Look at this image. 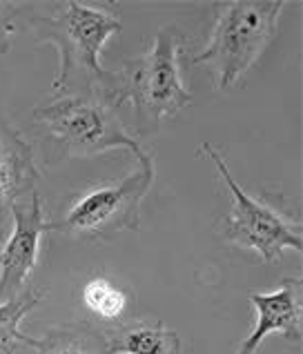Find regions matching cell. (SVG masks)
I'll use <instances>...</instances> for the list:
<instances>
[{"label":"cell","instance_id":"cell-1","mask_svg":"<svg viewBox=\"0 0 303 354\" xmlns=\"http://www.w3.org/2000/svg\"><path fill=\"white\" fill-rule=\"evenodd\" d=\"M29 29L36 40L58 49L54 96H98L114 107L125 103L123 72L100 65L105 43L123 29L114 12L69 0L58 14L32 16Z\"/></svg>","mask_w":303,"mask_h":354},{"label":"cell","instance_id":"cell-2","mask_svg":"<svg viewBox=\"0 0 303 354\" xmlns=\"http://www.w3.org/2000/svg\"><path fill=\"white\" fill-rule=\"evenodd\" d=\"M281 0H235L217 5V23L205 49L192 58V65L208 67L219 89H230L246 76L275 40Z\"/></svg>","mask_w":303,"mask_h":354},{"label":"cell","instance_id":"cell-3","mask_svg":"<svg viewBox=\"0 0 303 354\" xmlns=\"http://www.w3.org/2000/svg\"><path fill=\"white\" fill-rule=\"evenodd\" d=\"M185 38L176 27H160L147 52L127 63L125 100L134 103L138 134L156 131L160 120L176 116L192 103V94L181 78V49Z\"/></svg>","mask_w":303,"mask_h":354},{"label":"cell","instance_id":"cell-4","mask_svg":"<svg viewBox=\"0 0 303 354\" xmlns=\"http://www.w3.org/2000/svg\"><path fill=\"white\" fill-rule=\"evenodd\" d=\"M67 156H96L109 149H129L140 160L147 151L125 129L116 107L98 96H54L34 109Z\"/></svg>","mask_w":303,"mask_h":354},{"label":"cell","instance_id":"cell-5","mask_svg":"<svg viewBox=\"0 0 303 354\" xmlns=\"http://www.w3.org/2000/svg\"><path fill=\"white\" fill-rule=\"evenodd\" d=\"M154 185V158L145 154L138 169L112 185L89 189L58 221L47 223V232L69 236L107 239L116 232L138 230L140 205Z\"/></svg>","mask_w":303,"mask_h":354},{"label":"cell","instance_id":"cell-6","mask_svg":"<svg viewBox=\"0 0 303 354\" xmlns=\"http://www.w3.org/2000/svg\"><path fill=\"white\" fill-rule=\"evenodd\" d=\"M201 151L214 163L221 180L226 183L232 196V209L221 221L223 236L239 248L257 252L266 263L279 261L286 250H297L301 254V225L292 223L290 218L279 214L275 207L266 205L264 201L252 198L232 176L226 158L210 143L201 145Z\"/></svg>","mask_w":303,"mask_h":354},{"label":"cell","instance_id":"cell-7","mask_svg":"<svg viewBox=\"0 0 303 354\" xmlns=\"http://www.w3.org/2000/svg\"><path fill=\"white\" fill-rule=\"evenodd\" d=\"M14 230L0 252V299H12L25 290L38 263L40 239L47 232L40 194L18 201L12 209Z\"/></svg>","mask_w":303,"mask_h":354},{"label":"cell","instance_id":"cell-8","mask_svg":"<svg viewBox=\"0 0 303 354\" xmlns=\"http://www.w3.org/2000/svg\"><path fill=\"white\" fill-rule=\"evenodd\" d=\"M40 178L34 149L0 107V239L5 236L12 209L18 201L32 196Z\"/></svg>","mask_w":303,"mask_h":354},{"label":"cell","instance_id":"cell-9","mask_svg":"<svg viewBox=\"0 0 303 354\" xmlns=\"http://www.w3.org/2000/svg\"><path fill=\"white\" fill-rule=\"evenodd\" d=\"M250 303L257 312L255 330L241 341L237 354H255L272 332L301 343V279L288 277L275 292H252Z\"/></svg>","mask_w":303,"mask_h":354},{"label":"cell","instance_id":"cell-10","mask_svg":"<svg viewBox=\"0 0 303 354\" xmlns=\"http://www.w3.org/2000/svg\"><path fill=\"white\" fill-rule=\"evenodd\" d=\"M107 354H181V337L163 323H138L109 332Z\"/></svg>","mask_w":303,"mask_h":354},{"label":"cell","instance_id":"cell-11","mask_svg":"<svg viewBox=\"0 0 303 354\" xmlns=\"http://www.w3.org/2000/svg\"><path fill=\"white\" fill-rule=\"evenodd\" d=\"M40 299H43L40 290H23L20 295L0 303V354H14L18 346H36L38 339L25 335L20 330V321L38 306Z\"/></svg>","mask_w":303,"mask_h":354},{"label":"cell","instance_id":"cell-12","mask_svg":"<svg viewBox=\"0 0 303 354\" xmlns=\"http://www.w3.org/2000/svg\"><path fill=\"white\" fill-rule=\"evenodd\" d=\"M98 337L87 328H58L36 341L34 354H107Z\"/></svg>","mask_w":303,"mask_h":354},{"label":"cell","instance_id":"cell-13","mask_svg":"<svg viewBox=\"0 0 303 354\" xmlns=\"http://www.w3.org/2000/svg\"><path fill=\"white\" fill-rule=\"evenodd\" d=\"M83 303L89 308L92 315H96L103 321H116L125 312L127 297L116 283L109 279H92L83 288Z\"/></svg>","mask_w":303,"mask_h":354},{"label":"cell","instance_id":"cell-14","mask_svg":"<svg viewBox=\"0 0 303 354\" xmlns=\"http://www.w3.org/2000/svg\"><path fill=\"white\" fill-rule=\"evenodd\" d=\"M16 3L0 0V54H7L12 47V38L16 32L14 18H16Z\"/></svg>","mask_w":303,"mask_h":354}]
</instances>
